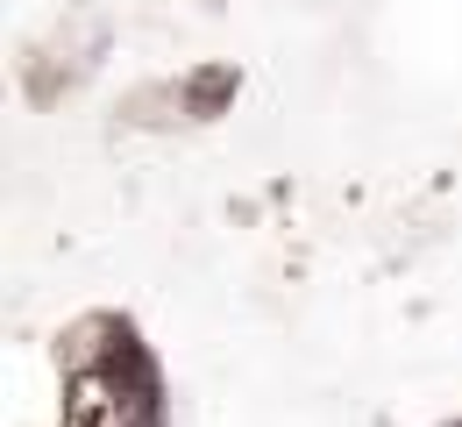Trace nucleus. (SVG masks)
Masks as SVG:
<instances>
[{
    "label": "nucleus",
    "instance_id": "1",
    "mask_svg": "<svg viewBox=\"0 0 462 427\" xmlns=\"http://www.w3.org/2000/svg\"><path fill=\"white\" fill-rule=\"evenodd\" d=\"M128 406L150 413L135 392H121L115 370H71L64 385V427H128Z\"/></svg>",
    "mask_w": 462,
    "mask_h": 427
},
{
    "label": "nucleus",
    "instance_id": "2",
    "mask_svg": "<svg viewBox=\"0 0 462 427\" xmlns=\"http://www.w3.org/2000/svg\"><path fill=\"white\" fill-rule=\"evenodd\" d=\"M228 93H235V71H221V64H214V71H199V79H192V115H214Z\"/></svg>",
    "mask_w": 462,
    "mask_h": 427
}]
</instances>
